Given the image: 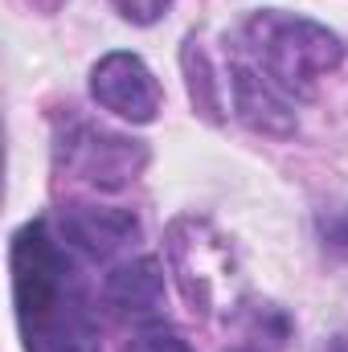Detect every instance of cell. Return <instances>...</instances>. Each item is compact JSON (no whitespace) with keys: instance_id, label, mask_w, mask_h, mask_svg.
Returning <instances> with one entry per match:
<instances>
[{"instance_id":"cell-6","label":"cell","mask_w":348,"mask_h":352,"mask_svg":"<svg viewBox=\"0 0 348 352\" xmlns=\"http://www.w3.org/2000/svg\"><path fill=\"white\" fill-rule=\"evenodd\" d=\"M62 238L90 258H111L140 238V221L127 209L107 205H70L62 213Z\"/></svg>"},{"instance_id":"cell-1","label":"cell","mask_w":348,"mask_h":352,"mask_svg":"<svg viewBox=\"0 0 348 352\" xmlns=\"http://www.w3.org/2000/svg\"><path fill=\"white\" fill-rule=\"evenodd\" d=\"M12 299L25 352H94L78 270L50 238L45 221H29L12 238Z\"/></svg>"},{"instance_id":"cell-9","label":"cell","mask_w":348,"mask_h":352,"mask_svg":"<svg viewBox=\"0 0 348 352\" xmlns=\"http://www.w3.org/2000/svg\"><path fill=\"white\" fill-rule=\"evenodd\" d=\"M180 66H184V78H188V98H193V107H197L209 123H221V87H217L213 66H209V58H205V50H201L197 37L184 41Z\"/></svg>"},{"instance_id":"cell-3","label":"cell","mask_w":348,"mask_h":352,"mask_svg":"<svg viewBox=\"0 0 348 352\" xmlns=\"http://www.w3.org/2000/svg\"><path fill=\"white\" fill-rule=\"evenodd\" d=\"M168 266L193 311L209 316L221 303V291L230 283V250L209 221L180 217L168 230Z\"/></svg>"},{"instance_id":"cell-8","label":"cell","mask_w":348,"mask_h":352,"mask_svg":"<svg viewBox=\"0 0 348 352\" xmlns=\"http://www.w3.org/2000/svg\"><path fill=\"white\" fill-rule=\"evenodd\" d=\"M102 299L115 316L123 320H148L164 307V270L156 258H135V263L115 266L102 283Z\"/></svg>"},{"instance_id":"cell-14","label":"cell","mask_w":348,"mask_h":352,"mask_svg":"<svg viewBox=\"0 0 348 352\" xmlns=\"http://www.w3.org/2000/svg\"><path fill=\"white\" fill-rule=\"evenodd\" d=\"M238 352H254V349H238Z\"/></svg>"},{"instance_id":"cell-10","label":"cell","mask_w":348,"mask_h":352,"mask_svg":"<svg viewBox=\"0 0 348 352\" xmlns=\"http://www.w3.org/2000/svg\"><path fill=\"white\" fill-rule=\"evenodd\" d=\"M127 352H193V344L180 332H173V328H148V332H140L131 340Z\"/></svg>"},{"instance_id":"cell-13","label":"cell","mask_w":348,"mask_h":352,"mask_svg":"<svg viewBox=\"0 0 348 352\" xmlns=\"http://www.w3.org/2000/svg\"><path fill=\"white\" fill-rule=\"evenodd\" d=\"M324 352H348V332H340V336H332L328 340V349Z\"/></svg>"},{"instance_id":"cell-7","label":"cell","mask_w":348,"mask_h":352,"mask_svg":"<svg viewBox=\"0 0 348 352\" xmlns=\"http://www.w3.org/2000/svg\"><path fill=\"white\" fill-rule=\"evenodd\" d=\"M230 90H234V111L246 127H254L262 135H295V111L287 102V94L270 87L259 70L242 58H234L230 66Z\"/></svg>"},{"instance_id":"cell-11","label":"cell","mask_w":348,"mask_h":352,"mask_svg":"<svg viewBox=\"0 0 348 352\" xmlns=\"http://www.w3.org/2000/svg\"><path fill=\"white\" fill-rule=\"evenodd\" d=\"M115 8H119V16L123 21H135V25H156L164 12H168V4L173 0H111Z\"/></svg>"},{"instance_id":"cell-12","label":"cell","mask_w":348,"mask_h":352,"mask_svg":"<svg viewBox=\"0 0 348 352\" xmlns=\"http://www.w3.org/2000/svg\"><path fill=\"white\" fill-rule=\"evenodd\" d=\"M320 234H324V246L348 250V209H328L320 217Z\"/></svg>"},{"instance_id":"cell-5","label":"cell","mask_w":348,"mask_h":352,"mask_svg":"<svg viewBox=\"0 0 348 352\" xmlns=\"http://www.w3.org/2000/svg\"><path fill=\"white\" fill-rule=\"evenodd\" d=\"M90 94L98 98V107H107L111 115H119L127 123H152L164 102L152 70L135 54H123V50L107 54L90 70Z\"/></svg>"},{"instance_id":"cell-2","label":"cell","mask_w":348,"mask_h":352,"mask_svg":"<svg viewBox=\"0 0 348 352\" xmlns=\"http://www.w3.org/2000/svg\"><path fill=\"white\" fill-rule=\"evenodd\" d=\"M234 41H238L234 58L250 62L283 94H312V87L345 58V45L332 29L279 8L250 12Z\"/></svg>"},{"instance_id":"cell-4","label":"cell","mask_w":348,"mask_h":352,"mask_svg":"<svg viewBox=\"0 0 348 352\" xmlns=\"http://www.w3.org/2000/svg\"><path fill=\"white\" fill-rule=\"evenodd\" d=\"M58 164L94 188H123L148 164V148L131 135H115L94 123H74L58 144Z\"/></svg>"}]
</instances>
